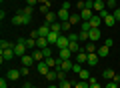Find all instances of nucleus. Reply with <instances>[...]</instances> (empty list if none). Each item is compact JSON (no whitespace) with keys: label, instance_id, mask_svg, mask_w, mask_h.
<instances>
[{"label":"nucleus","instance_id":"f257e3e1","mask_svg":"<svg viewBox=\"0 0 120 88\" xmlns=\"http://www.w3.org/2000/svg\"><path fill=\"white\" fill-rule=\"evenodd\" d=\"M30 20H32V16H26V14H22V12H18L16 16H12V24L14 26H26V24H30Z\"/></svg>","mask_w":120,"mask_h":88},{"label":"nucleus","instance_id":"f03ea898","mask_svg":"<svg viewBox=\"0 0 120 88\" xmlns=\"http://www.w3.org/2000/svg\"><path fill=\"white\" fill-rule=\"evenodd\" d=\"M24 40H26V38H18L16 46H14V54H16V56H24L26 50H28V48H26V44H24Z\"/></svg>","mask_w":120,"mask_h":88},{"label":"nucleus","instance_id":"7ed1b4c3","mask_svg":"<svg viewBox=\"0 0 120 88\" xmlns=\"http://www.w3.org/2000/svg\"><path fill=\"white\" fill-rule=\"evenodd\" d=\"M14 48H8V50H2L0 52V60H2V62H8V60H12L14 58Z\"/></svg>","mask_w":120,"mask_h":88},{"label":"nucleus","instance_id":"20e7f679","mask_svg":"<svg viewBox=\"0 0 120 88\" xmlns=\"http://www.w3.org/2000/svg\"><path fill=\"white\" fill-rule=\"evenodd\" d=\"M68 44H70V40H68V36H64V34H60V38H58V42H56L54 46L58 48V50H62V48H68Z\"/></svg>","mask_w":120,"mask_h":88},{"label":"nucleus","instance_id":"39448f33","mask_svg":"<svg viewBox=\"0 0 120 88\" xmlns=\"http://www.w3.org/2000/svg\"><path fill=\"white\" fill-rule=\"evenodd\" d=\"M20 64L22 66H34L36 60L32 58V54H24V56H20Z\"/></svg>","mask_w":120,"mask_h":88},{"label":"nucleus","instance_id":"423d86ee","mask_svg":"<svg viewBox=\"0 0 120 88\" xmlns=\"http://www.w3.org/2000/svg\"><path fill=\"white\" fill-rule=\"evenodd\" d=\"M36 70H38V74L46 76L48 72H50V66H48V64H46V62L42 60V62H36Z\"/></svg>","mask_w":120,"mask_h":88},{"label":"nucleus","instance_id":"0eeeda50","mask_svg":"<svg viewBox=\"0 0 120 88\" xmlns=\"http://www.w3.org/2000/svg\"><path fill=\"white\" fill-rule=\"evenodd\" d=\"M72 66H74V62H70V60H60V66L56 68V70H64V72H72Z\"/></svg>","mask_w":120,"mask_h":88},{"label":"nucleus","instance_id":"6e6552de","mask_svg":"<svg viewBox=\"0 0 120 88\" xmlns=\"http://www.w3.org/2000/svg\"><path fill=\"white\" fill-rule=\"evenodd\" d=\"M56 14H58V20H60V22H68V20H70V14H72V12H70V10H64V8H60Z\"/></svg>","mask_w":120,"mask_h":88},{"label":"nucleus","instance_id":"1a4fd4ad","mask_svg":"<svg viewBox=\"0 0 120 88\" xmlns=\"http://www.w3.org/2000/svg\"><path fill=\"white\" fill-rule=\"evenodd\" d=\"M92 10H94L96 14L102 12V10H108L106 8V0H94V8H92Z\"/></svg>","mask_w":120,"mask_h":88},{"label":"nucleus","instance_id":"9d476101","mask_svg":"<svg viewBox=\"0 0 120 88\" xmlns=\"http://www.w3.org/2000/svg\"><path fill=\"white\" fill-rule=\"evenodd\" d=\"M50 44H48V38L46 36H38L36 38V48H40V50H44V48H48Z\"/></svg>","mask_w":120,"mask_h":88},{"label":"nucleus","instance_id":"9b49d317","mask_svg":"<svg viewBox=\"0 0 120 88\" xmlns=\"http://www.w3.org/2000/svg\"><path fill=\"white\" fill-rule=\"evenodd\" d=\"M44 78H46V80H50V84H54L56 80H60V78H58V70H56V68H50V72H48V74L44 76Z\"/></svg>","mask_w":120,"mask_h":88},{"label":"nucleus","instance_id":"f8f14e48","mask_svg":"<svg viewBox=\"0 0 120 88\" xmlns=\"http://www.w3.org/2000/svg\"><path fill=\"white\" fill-rule=\"evenodd\" d=\"M96 54H98L100 58H106V56L110 54V48H108L106 44H100V46H98V50H96Z\"/></svg>","mask_w":120,"mask_h":88},{"label":"nucleus","instance_id":"ddd939ff","mask_svg":"<svg viewBox=\"0 0 120 88\" xmlns=\"http://www.w3.org/2000/svg\"><path fill=\"white\" fill-rule=\"evenodd\" d=\"M94 10H92V8H84V10H80V16H82V20H90V18H92V16H94Z\"/></svg>","mask_w":120,"mask_h":88},{"label":"nucleus","instance_id":"4468645a","mask_svg":"<svg viewBox=\"0 0 120 88\" xmlns=\"http://www.w3.org/2000/svg\"><path fill=\"white\" fill-rule=\"evenodd\" d=\"M48 44H52V46H54L56 42H58V38H60V32H54V30H50V34H48Z\"/></svg>","mask_w":120,"mask_h":88},{"label":"nucleus","instance_id":"2eb2a0df","mask_svg":"<svg viewBox=\"0 0 120 88\" xmlns=\"http://www.w3.org/2000/svg\"><path fill=\"white\" fill-rule=\"evenodd\" d=\"M70 24H72V26L82 24V16H80V12H72V14H70Z\"/></svg>","mask_w":120,"mask_h":88},{"label":"nucleus","instance_id":"dca6fc26","mask_svg":"<svg viewBox=\"0 0 120 88\" xmlns=\"http://www.w3.org/2000/svg\"><path fill=\"white\" fill-rule=\"evenodd\" d=\"M20 70H16V68H12V70H8V72H6V78H8V80H18V78H20Z\"/></svg>","mask_w":120,"mask_h":88},{"label":"nucleus","instance_id":"f3484780","mask_svg":"<svg viewBox=\"0 0 120 88\" xmlns=\"http://www.w3.org/2000/svg\"><path fill=\"white\" fill-rule=\"evenodd\" d=\"M58 58H60V60H70V58H72L70 48H62V50H60V54H58Z\"/></svg>","mask_w":120,"mask_h":88},{"label":"nucleus","instance_id":"a211bd4d","mask_svg":"<svg viewBox=\"0 0 120 88\" xmlns=\"http://www.w3.org/2000/svg\"><path fill=\"white\" fill-rule=\"evenodd\" d=\"M98 60H100V56L96 54V52H92V54H88V66H96V64H98Z\"/></svg>","mask_w":120,"mask_h":88},{"label":"nucleus","instance_id":"6ab92c4d","mask_svg":"<svg viewBox=\"0 0 120 88\" xmlns=\"http://www.w3.org/2000/svg\"><path fill=\"white\" fill-rule=\"evenodd\" d=\"M88 34H90V42H98L100 40V28H92Z\"/></svg>","mask_w":120,"mask_h":88},{"label":"nucleus","instance_id":"aec40b11","mask_svg":"<svg viewBox=\"0 0 120 88\" xmlns=\"http://www.w3.org/2000/svg\"><path fill=\"white\" fill-rule=\"evenodd\" d=\"M32 58H34L36 62H42L44 60V52L40 50V48H34V50H32Z\"/></svg>","mask_w":120,"mask_h":88},{"label":"nucleus","instance_id":"412c9836","mask_svg":"<svg viewBox=\"0 0 120 88\" xmlns=\"http://www.w3.org/2000/svg\"><path fill=\"white\" fill-rule=\"evenodd\" d=\"M76 62H80V64H86V62H88V52L80 50V52L76 54Z\"/></svg>","mask_w":120,"mask_h":88},{"label":"nucleus","instance_id":"4be33fe9","mask_svg":"<svg viewBox=\"0 0 120 88\" xmlns=\"http://www.w3.org/2000/svg\"><path fill=\"white\" fill-rule=\"evenodd\" d=\"M102 78H104V80H114V78H116V72L112 70V68H106V70L102 72Z\"/></svg>","mask_w":120,"mask_h":88},{"label":"nucleus","instance_id":"5701e85b","mask_svg":"<svg viewBox=\"0 0 120 88\" xmlns=\"http://www.w3.org/2000/svg\"><path fill=\"white\" fill-rule=\"evenodd\" d=\"M82 50H84V52H88V54H92V52H96V50H98V46H96L94 42H86Z\"/></svg>","mask_w":120,"mask_h":88},{"label":"nucleus","instance_id":"b1692460","mask_svg":"<svg viewBox=\"0 0 120 88\" xmlns=\"http://www.w3.org/2000/svg\"><path fill=\"white\" fill-rule=\"evenodd\" d=\"M102 22H104V24H106V26H108V28H112V26H114V24H116V18H114V14H112V12H110V14H108V16H106V18H104V20H102Z\"/></svg>","mask_w":120,"mask_h":88},{"label":"nucleus","instance_id":"393cba45","mask_svg":"<svg viewBox=\"0 0 120 88\" xmlns=\"http://www.w3.org/2000/svg\"><path fill=\"white\" fill-rule=\"evenodd\" d=\"M88 22H90V24H92V28H100V22H102V18H100L98 14H94V16L90 18Z\"/></svg>","mask_w":120,"mask_h":88},{"label":"nucleus","instance_id":"a878e982","mask_svg":"<svg viewBox=\"0 0 120 88\" xmlns=\"http://www.w3.org/2000/svg\"><path fill=\"white\" fill-rule=\"evenodd\" d=\"M68 48H70V52H72V54H78V52L82 50V48H80V42H70Z\"/></svg>","mask_w":120,"mask_h":88},{"label":"nucleus","instance_id":"bb28decb","mask_svg":"<svg viewBox=\"0 0 120 88\" xmlns=\"http://www.w3.org/2000/svg\"><path fill=\"white\" fill-rule=\"evenodd\" d=\"M46 22H48V24L58 22V14H56V12H48V14H46Z\"/></svg>","mask_w":120,"mask_h":88},{"label":"nucleus","instance_id":"cd10ccee","mask_svg":"<svg viewBox=\"0 0 120 88\" xmlns=\"http://www.w3.org/2000/svg\"><path fill=\"white\" fill-rule=\"evenodd\" d=\"M24 44H26V48H28V50H34V48H36V38H26Z\"/></svg>","mask_w":120,"mask_h":88},{"label":"nucleus","instance_id":"c85d7f7f","mask_svg":"<svg viewBox=\"0 0 120 88\" xmlns=\"http://www.w3.org/2000/svg\"><path fill=\"white\" fill-rule=\"evenodd\" d=\"M16 44H12V42H8V40H2L0 42V50H8V48H14Z\"/></svg>","mask_w":120,"mask_h":88},{"label":"nucleus","instance_id":"c756f323","mask_svg":"<svg viewBox=\"0 0 120 88\" xmlns=\"http://www.w3.org/2000/svg\"><path fill=\"white\" fill-rule=\"evenodd\" d=\"M74 88H90V82L88 80H78V82L74 84Z\"/></svg>","mask_w":120,"mask_h":88},{"label":"nucleus","instance_id":"7c9ffc66","mask_svg":"<svg viewBox=\"0 0 120 88\" xmlns=\"http://www.w3.org/2000/svg\"><path fill=\"white\" fill-rule=\"evenodd\" d=\"M78 76H80V80H88V78H90L92 74H90V70H86V68H82V70H80V74H78Z\"/></svg>","mask_w":120,"mask_h":88},{"label":"nucleus","instance_id":"2f4dec72","mask_svg":"<svg viewBox=\"0 0 120 88\" xmlns=\"http://www.w3.org/2000/svg\"><path fill=\"white\" fill-rule=\"evenodd\" d=\"M58 86H60V88H72V86H74V84H72V82H70V80H68V78H64V80H60V84H58Z\"/></svg>","mask_w":120,"mask_h":88},{"label":"nucleus","instance_id":"473e14b6","mask_svg":"<svg viewBox=\"0 0 120 88\" xmlns=\"http://www.w3.org/2000/svg\"><path fill=\"white\" fill-rule=\"evenodd\" d=\"M78 36H80V42H90V34L84 32V30H80V34H78Z\"/></svg>","mask_w":120,"mask_h":88},{"label":"nucleus","instance_id":"72a5a7b5","mask_svg":"<svg viewBox=\"0 0 120 88\" xmlns=\"http://www.w3.org/2000/svg\"><path fill=\"white\" fill-rule=\"evenodd\" d=\"M20 12H22V14H26V16H32V12H34V6H24Z\"/></svg>","mask_w":120,"mask_h":88},{"label":"nucleus","instance_id":"f704fd0d","mask_svg":"<svg viewBox=\"0 0 120 88\" xmlns=\"http://www.w3.org/2000/svg\"><path fill=\"white\" fill-rule=\"evenodd\" d=\"M68 40L70 42H80V36H78L76 32H68Z\"/></svg>","mask_w":120,"mask_h":88},{"label":"nucleus","instance_id":"c9c22d12","mask_svg":"<svg viewBox=\"0 0 120 88\" xmlns=\"http://www.w3.org/2000/svg\"><path fill=\"white\" fill-rule=\"evenodd\" d=\"M106 8H108V10H116V8H118L116 0H108V2H106Z\"/></svg>","mask_w":120,"mask_h":88},{"label":"nucleus","instance_id":"e433bc0d","mask_svg":"<svg viewBox=\"0 0 120 88\" xmlns=\"http://www.w3.org/2000/svg\"><path fill=\"white\" fill-rule=\"evenodd\" d=\"M20 74L22 76H28L30 74V66H20Z\"/></svg>","mask_w":120,"mask_h":88},{"label":"nucleus","instance_id":"4c0bfd02","mask_svg":"<svg viewBox=\"0 0 120 88\" xmlns=\"http://www.w3.org/2000/svg\"><path fill=\"white\" fill-rule=\"evenodd\" d=\"M80 70H82V64H80V62H76V64L72 66V72H76V74H80Z\"/></svg>","mask_w":120,"mask_h":88},{"label":"nucleus","instance_id":"58836bf2","mask_svg":"<svg viewBox=\"0 0 120 88\" xmlns=\"http://www.w3.org/2000/svg\"><path fill=\"white\" fill-rule=\"evenodd\" d=\"M44 60H46V58H50V56H52V50H50V46H48V48H44Z\"/></svg>","mask_w":120,"mask_h":88},{"label":"nucleus","instance_id":"ea45409f","mask_svg":"<svg viewBox=\"0 0 120 88\" xmlns=\"http://www.w3.org/2000/svg\"><path fill=\"white\" fill-rule=\"evenodd\" d=\"M106 88H118V82H116V80H108Z\"/></svg>","mask_w":120,"mask_h":88},{"label":"nucleus","instance_id":"a19ab883","mask_svg":"<svg viewBox=\"0 0 120 88\" xmlns=\"http://www.w3.org/2000/svg\"><path fill=\"white\" fill-rule=\"evenodd\" d=\"M0 88H8V78H0Z\"/></svg>","mask_w":120,"mask_h":88},{"label":"nucleus","instance_id":"79ce46f5","mask_svg":"<svg viewBox=\"0 0 120 88\" xmlns=\"http://www.w3.org/2000/svg\"><path fill=\"white\" fill-rule=\"evenodd\" d=\"M70 28H72V24H70V20H68V22H62V30H68V32H70Z\"/></svg>","mask_w":120,"mask_h":88},{"label":"nucleus","instance_id":"37998d69","mask_svg":"<svg viewBox=\"0 0 120 88\" xmlns=\"http://www.w3.org/2000/svg\"><path fill=\"white\" fill-rule=\"evenodd\" d=\"M112 14H114L116 22H120V6H118V8H116V10H114V12H112Z\"/></svg>","mask_w":120,"mask_h":88},{"label":"nucleus","instance_id":"c03bdc74","mask_svg":"<svg viewBox=\"0 0 120 88\" xmlns=\"http://www.w3.org/2000/svg\"><path fill=\"white\" fill-rule=\"evenodd\" d=\"M76 8H78V10H84V8H86L84 0H80V2H76Z\"/></svg>","mask_w":120,"mask_h":88},{"label":"nucleus","instance_id":"a18cd8bd","mask_svg":"<svg viewBox=\"0 0 120 88\" xmlns=\"http://www.w3.org/2000/svg\"><path fill=\"white\" fill-rule=\"evenodd\" d=\"M86 8H94V0H84Z\"/></svg>","mask_w":120,"mask_h":88},{"label":"nucleus","instance_id":"49530a36","mask_svg":"<svg viewBox=\"0 0 120 88\" xmlns=\"http://www.w3.org/2000/svg\"><path fill=\"white\" fill-rule=\"evenodd\" d=\"M60 8H64V10H70V2H68V0H64V2H62V6H60Z\"/></svg>","mask_w":120,"mask_h":88},{"label":"nucleus","instance_id":"de8ad7c7","mask_svg":"<svg viewBox=\"0 0 120 88\" xmlns=\"http://www.w3.org/2000/svg\"><path fill=\"white\" fill-rule=\"evenodd\" d=\"M104 44H106V46H108V48H110V46H112V44H114V40H112V38H106V40H104Z\"/></svg>","mask_w":120,"mask_h":88},{"label":"nucleus","instance_id":"09e8293b","mask_svg":"<svg viewBox=\"0 0 120 88\" xmlns=\"http://www.w3.org/2000/svg\"><path fill=\"white\" fill-rule=\"evenodd\" d=\"M36 2L38 0H26V6H36Z\"/></svg>","mask_w":120,"mask_h":88},{"label":"nucleus","instance_id":"8fccbe9b","mask_svg":"<svg viewBox=\"0 0 120 88\" xmlns=\"http://www.w3.org/2000/svg\"><path fill=\"white\" fill-rule=\"evenodd\" d=\"M88 82H90V84H96L98 80H96V76H90V78H88Z\"/></svg>","mask_w":120,"mask_h":88},{"label":"nucleus","instance_id":"3c124183","mask_svg":"<svg viewBox=\"0 0 120 88\" xmlns=\"http://www.w3.org/2000/svg\"><path fill=\"white\" fill-rule=\"evenodd\" d=\"M90 88H102V86H100V82H96V84H90Z\"/></svg>","mask_w":120,"mask_h":88},{"label":"nucleus","instance_id":"603ef678","mask_svg":"<svg viewBox=\"0 0 120 88\" xmlns=\"http://www.w3.org/2000/svg\"><path fill=\"white\" fill-rule=\"evenodd\" d=\"M22 88H32V84H30V82H26V84H22Z\"/></svg>","mask_w":120,"mask_h":88},{"label":"nucleus","instance_id":"864d4df0","mask_svg":"<svg viewBox=\"0 0 120 88\" xmlns=\"http://www.w3.org/2000/svg\"><path fill=\"white\" fill-rule=\"evenodd\" d=\"M114 80H116V82H120V72H118V74H116V78H114Z\"/></svg>","mask_w":120,"mask_h":88},{"label":"nucleus","instance_id":"5fc2aeb1","mask_svg":"<svg viewBox=\"0 0 120 88\" xmlns=\"http://www.w3.org/2000/svg\"><path fill=\"white\" fill-rule=\"evenodd\" d=\"M48 88H60V86H56V84H50V86H48Z\"/></svg>","mask_w":120,"mask_h":88},{"label":"nucleus","instance_id":"6e6d98bb","mask_svg":"<svg viewBox=\"0 0 120 88\" xmlns=\"http://www.w3.org/2000/svg\"><path fill=\"white\" fill-rule=\"evenodd\" d=\"M32 88H38V86H34V84H32Z\"/></svg>","mask_w":120,"mask_h":88},{"label":"nucleus","instance_id":"4d7b16f0","mask_svg":"<svg viewBox=\"0 0 120 88\" xmlns=\"http://www.w3.org/2000/svg\"><path fill=\"white\" fill-rule=\"evenodd\" d=\"M106 2H108V0H106Z\"/></svg>","mask_w":120,"mask_h":88},{"label":"nucleus","instance_id":"13d9d810","mask_svg":"<svg viewBox=\"0 0 120 88\" xmlns=\"http://www.w3.org/2000/svg\"><path fill=\"white\" fill-rule=\"evenodd\" d=\"M118 6H120V4H118Z\"/></svg>","mask_w":120,"mask_h":88}]
</instances>
